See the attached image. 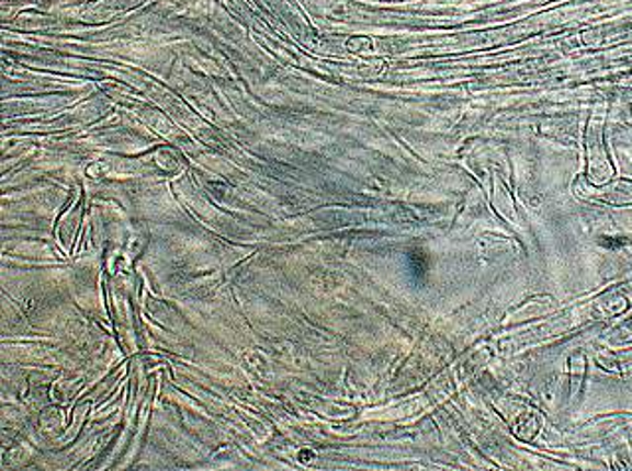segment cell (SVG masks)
<instances>
[{"label": "cell", "instance_id": "cell-1", "mask_svg": "<svg viewBox=\"0 0 632 471\" xmlns=\"http://www.w3.org/2000/svg\"><path fill=\"white\" fill-rule=\"evenodd\" d=\"M611 340L612 342H621V344H624V342H632V320H629L627 324L621 325V328L614 332Z\"/></svg>", "mask_w": 632, "mask_h": 471}]
</instances>
